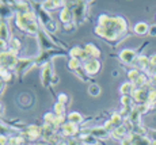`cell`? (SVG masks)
Masks as SVG:
<instances>
[{
	"label": "cell",
	"instance_id": "obj_9",
	"mask_svg": "<svg viewBox=\"0 0 156 145\" xmlns=\"http://www.w3.org/2000/svg\"><path fill=\"white\" fill-rule=\"evenodd\" d=\"M149 64H151L152 66H156V54H155V56H152L151 58H149Z\"/></svg>",
	"mask_w": 156,
	"mask_h": 145
},
{
	"label": "cell",
	"instance_id": "obj_5",
	"mask_svg": "<svg viewBox=\"0 0 156 145\" xmlns=\"http://www.w3.org/2000/svg\"><path fill=\"white\" fill-rule=\"evenodd\" d=\"M132 91H133V84H132V83L122 84V87H121V92L122 94H130Z\"/></svg>",
	"mask_w": 156,
	"mask_h": 145
},
{
	"label": "cell",
	"instance_id": "obj_8",
	"mask_svg": "<svg viewBox=\"0 0 156 145\" xmlns=\"http://www.w3.org/2000/svg\"><path fill=\"white\" fill-rule=\"evenodd\" d=\"M149 64V60L147 58V57H139V65L143 66V68H147V65Z\"/></svg>",
	"mask_w": 156,
	"mask_h": 145
},
{
	"label": "cell",
	"instance_id": "obj_10",
	"mask_svg": "<svg viewBox=\"0 0 156 145\" xmlns=\"http://www.w3.org/2000/svg\"><path fill=\"white\" fill-rule=\"evenodd\" d=\"M149 34H151L152 37H155V35H156V26L149 27Z\"/></svg>",
	"mask_w": 156,
	"mask_h": 145
},
{
	"label": "cell",
	"instance_id": "obj_2",
	"mask_svg": "<svg viewBox=\"0 0 156 145\" xmlns=\"http://www.w3.org/2000/svg\"><path fill=\"white\" fill-rule=\"evenodd\" d=\"M132 138H134L133 145H151L152 141H149L147 137L144 136H130Z\"/></svg>",
	"mask_w": 156,
	"mask_h": 145
},
{
	"label": "cell",
	"instance_id": "obj_7",
	"mask_svg": "<svg viewBox=\"0 0 156 145\" xmlns=\"http://www.w3.org/2000/svg\"><path fill=\"white\" fill-rule=\"evenodd\" d=\"M121 115H118V114H114V115H113V118H112V123H113V125L114 126H118V128H119V126H121Z\"/></svg>",
	"mask_w": 156,
	"mask_h": 145
},
{
	"label": "cell",
	"instance_id": "obj_1",
	"mask_svg": "<svg viewBox=\"0 0 156 145\" xmlns=\"http://www.w3.org/2000/svg\"><path fill=\"white\" fill-rule=\"evenodd\" d=\"M119 57H121V60L124 62H132L134 58H136V53H134V50L125 49V50H122V52H121Z\"/></svg>",
	"mask_w": 156,
	"mask_h": 145
},
{
	"label": "cell",
	"instance_id": "obj_11",
	"mask_svg": "<svg viewBox=\"0 0 156 145\" xmlns=\"http://www.w3.org/2000/svg\"><path fill=\"white\" fill-rule=\"evenodd\" d=\"M151 145H156V141H152V143H151Z\"/></svg>",
	"mask_w": 156,
	"mask_h": 145
},
{
	"label": "cell",
	"instance_id": "obj_4",
	"mask_svg": "<svg viewBox=\"0 0 156 145\" xmlns=\"http://www.w3.org/2000/svg\"><path fill=\"white\" fill-rule=\"evenodd\" d=\"M98 68H99V62L95 61V60H92L90 64H87V72L88 73H97Z\"/></svg>",
	"mask_w": 156,
	"mask_h": 145
},
{
	"label": "cell",
	"instance_id": "obj_3",
	"mask_svg": "<svg viewBox=\"0 0 156 145\" xmlns=\"http://www.w3.org/2000/svg\"><path fill=\"white\" fill-rule=\"evenodd\" d=\"M134 31H136V34H140V35H143V34H147V33L149 31V26L147 25V23H137L136 26H134Z\"/></svg>",
	"mask_w": 156,
	"mask_h": 145
},
{
	"label": "cell",
	"instance_id": "obj_6",
	"mask_svg": "<svg viewBox=\"0 0 156 145\" xmlns=\"http://www.w3.org/2000/svg\"><path fill=\"white\" fill-rule=\"evenodd\" d=\"M90 94H91L92 96H98L101 94V88L99 86H97V84H92L91 87H90Z\"/></svg>",
	"mask_w": 156,
	"mask_h": 145
}]
</instances>
